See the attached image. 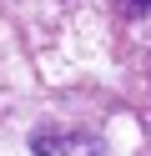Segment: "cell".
Returning a JSON list of instances; mask_svg holds the SVG:
<instances>
[{"mask_svg": "<svg viewBox=\"0 0 151 156\" xmlns=\"http://www.w3.org/2000/svg\"><path fill=\"white\" fill-rule=\"evenodd\" d=\"M35 156H106V141L91 131H66V126H35L30 131Z\"/></svg>", "mask_w": 151, "mask_h": 156, "instance_id": "1", "label": "cell"}, {"mask_svg": "<svg viewBox=\"0 0 151 156\" xmlns=\"http://www.w3.org/2000/svg\"><path fill=\"white\" fill-rule=\"evenodd\" d=\"M121 5H126V15H131V20H141V15L151 10V0H121Z\"/></svg>", "mask_w": 151, "mask_h": 156, "instance_id": "2", "label": "cell"}]
</instances>
